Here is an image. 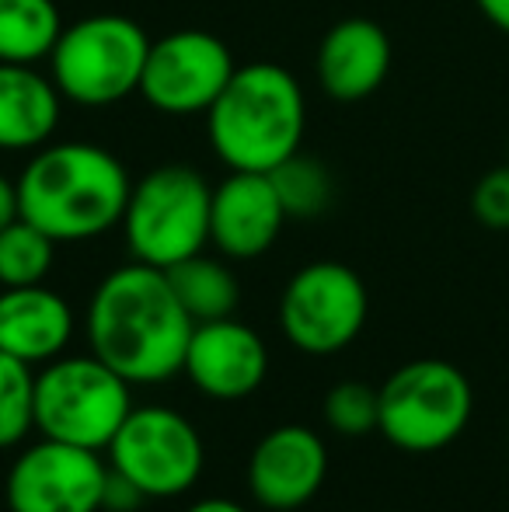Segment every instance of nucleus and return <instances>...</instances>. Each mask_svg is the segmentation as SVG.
I'll list each match as a JSON object with an SVG mask.
<instances>
[{
  "label": "nucleus",
  "mask_w": 509,
  "mask_h": 512,
  "mask_svg": "<svg viewBox=\"0 0 509 512\" xmlns=\"http://www.w3.org/2000/svg\"><path fill=\"white\" fill-rule=\"evenodd\" d=\"M18 185L7 182L4 175H0V230L7 227V223L18 220Z\"/></svg>",
  "instance_id": "nucleus-26"
},
{
  "label": "nucleus",
  "mask_w": 509,
  "mask_h": 512,
  "mask_svg": "<svg viewBox=\"0 0 509 512\" xmlns=\"http://www.w3.org/2000/svg\"><path fill=\"white\" fill-rule=\"evenodd\" d=\"M234 70L238 67L231 49L217 35L203 28H182L150 42L140 95L168 115L210 112Z\"/></svg>",
  "instance_id": "nucleus-11"
},
{
  "label": "nucleus",
  "mask_w": 509,
  "mask_h": 512,
  "mask_svg": "<svg viewBox=\"0 0 509 512\" xmlns=\"http://www.w3.org/2000/svg\"><path fill=\"white\" fill-rule=\"evenodd\" d=\"M109 464L98 450L42 436L7 471V512H102Z\"/></svg>",
  "instance_id": "nucleus-10"
},
{
  "label": "nucleus",
  "mask_w": 509,
  "mask_h": 512,
  "mask_svg": "<svg viewBox=\"0 0 509 512\" xmlns=\"http://www.w3.org/2000/svg\"><path fill=\"white\" fill-rule=\"evenodd\" d=\"M307 105L297 77L276 63L238 67L206 112V136L231 171H276L300 150Z\"/></svg>",
  "instance_id": "nucleus-3"
},
{
  "label": "nucleus",
  "mask_w": 509,
  "mask_h": 512,
  "mask_svg": "<svg viewBox=\"0 0 509 512\" xmlns=\"http://www.w3.org/2000/svg\"><path fill=\"white\" fill-rule=\"evenodd\" d=\"M286 223V209L269 175L234 171L213 189L210 203V244L234 262L258 258L276 244Z\"/></svg>",
  "instance_id": "nucleus-14"
},
{
  "label": "nucleus",
  "mask_w": 509,
  "mask_h": 512,
  "mask_svg": "<svg viewBox=\"0 0 509 512\" xmlns=\"http://www.w3.org/2000/svg\"><path fill=\"white\" fill-rule=\"evenodd\" d=\"M35 429V373L0 352V450H14Z\"/></svg>",
  "instance_id": "nucleus-22"
},
{
  "label": "nucleus",
  "mask_w": 509,
  "mask_h": 512,
  "mask_svg": "<svg viewBox=\"0 0 509 512\" xmlns=\"http://www.w3.org/2000/svg\"><path fill=\"white\" fill-rule=\"evenodd\" d=\"M196 321L164 269L129 262L98 283L88 304V345L133 387H154L185 366Z\"/></svg>",
  "instance_id": "nucleus-1"
},
{
  "label": "nucleus",
  "mask_w": 509,
  "mask_h": 512,
  "mask_svg": "<svg viewBox=\"0 0 509 512\" xmlns=\"http://www.w3.org/2000/svg\"><path fill=\"white\" fill-rule=\"evenodd\" d=\"M471 213L482 227L509 230V164L478 178L475 192H471Z\"/></svg>",
  "instance_id": "nucleus-24"
},
{
  "label": "nucleus",
  "mask_w": 509,
  "mask_h": 512,
  "mask_svg": "<svg viewBox=\"0 0 509 512\" xmlns=\"http://www.w3.org/2000/svg\"><path fill=\"white\" fill-rule=\"evenodd\" d=\"M74 338V310L49 286L0 290V352L28 366L63 356Z\"/></svg>",
  "instance_id": "nucleus-15"
},
{
  "label": "nucleus",
  "mask_w": 509,
  "mask_h": 512,
  "mask_svg": "<svg viewBox=\"0 0 509 512\" xmlns=\"http://www.w3.org/2000/svg\"><path fill=\"white\" fill-rule=\"evenodd\" d=\"M269 178L276 185L286 216L311 220V216L325 213L332 206V175H328L325 164L314 161V157H304L300 150L293 157H286L276 171H269Z\"/></svg>",
  "instance_id": "nucleus-21"
},
{
  "label": "nucleus",
  "mask_w": 509,
  "mask_h": 512,
  "mask_svg": "<svg viewBox=\"0 0 509 512\" xmlns=\"http://www.w3.org/2000/svg\"><path fill=\"white\" fill-rule=\"evenodd\" d=\"M60 88L32 63H0V150H39L60 126Z\"/></svg>",
  "instance_id": "nucleus-17"
},
{
  "label": "nucleus",
  "mask_w": 509,
  "mask_h": 512,
  "mask_svg": "<svg viewBox=\"0 0 509 512\" xmlns=\"http://www.w3.org/2000/svg\"><path fill=\"white\" fill-rule=\"evenodd\" d=\"M133 411V384L109 363L88 356H56L35 373V429L56 443L109 450Z\"/></svg>",
  "instance_id": "nucleus-4"
},
{
  "label": "nucleus",
  "mask_w": 509,
  "mask_h": 512,
  "mask_svg": "<svg viewBox=\"0 0 509 512\" xmlns=\"http://www.w3.org/2000/svg\"><path fill=\"white\" fill-rule=\"evenodd\" d=\"M325 422L328 429L346 439L367 436V432H374L381 425V394L374 387L360 384V380H346V384L328 391Z\"/></svg>",
  "instance_id": "nucleus-23"
},
{
  "label": "nucleus",
  "mask_w": 509,
  "mask_h": 512,
  "mask_svg": "<svg viewBox=\"0 0 509 512\" xmlns=\"http://www.w3.org/2000/svg\"><path fill=\"white\" fill-rule=\"evenodd\" d=\"M213 189L189 164H161L129 189L123 234L133 262L171 269L210 244Z\"/></svg>",
  "instance_id": "nucleus-5"
},
{
  "label": "nucleus",
  "mask_w": 509,
  "mask_h": 512,
  "mask_svg": "<svg viewBox=\"0 0 509 512\" xmlns=\"http://www.w3.org/2000/svg\"><path fill=\"white\" fill-rule=\"evenodd\" d=\"M164 272H168L175 297L182 300V307L189 310V317L196 324L234 317L241 290H238L234 272L227 269L220 258H210L199 251V255L185 258V262L171 265V269H164Z\"/></svg>",
  "instance_id": "nucleus-18"
},
{
  "label": "nucleus",
  "mask_w": 509,
  "mask_h": 512,
  "mask_svg": "<svg viewBox=\"0 0 509 512\" xmlns=\"http://www.w3.org/2000/svg\"><path fill=\"white\" fill-rule=\"evenodd\" d=\"M475 4L489 25H496L499 32L509 35V0H475Z\"/></svg>",
  "instance_id": "nucleus-27"
},
{
  "label": "nucleus",
  "mask_w": 509,
  "mask_h": 512,
  "mask_svg": "<svg viewBox=\"0 0 509 512\" xmlns=\"http://www.w3.org/2000/svg\"><path fill=\"white\" fill-rule=\"evenodd\" d=\"M109 467L147 499H178L203 478L206 450L196 425L175 408H133L109 446Z\"/></svg>",
  "instance_id": "nucleus-8"
},
{
  "label": "nucleus",
  "mask_w": 509,
  "mask_h": 512,
  "mask_svg": "<svg viewBox=\"0 0 509 512\" xmlns=\"http://www.w3.org/2000/svg\"><path fill=\"white\" fill-rule=\"evenodd\" d=\"M185 512H248V509L238 506V502H231V499H203V502H196V506H189Z\"/></svg>",
  "instance_id": "nucleus-28"
},
{
  "label": "nucleus",
  "mask_w": 509,
  "mask_h": 512,
  "mask_svg": "<svg viewBox=\"0 0 509 512\" xmlns=\"http://www.w3.org/2000/svg\"><path fill=\"white\" fill-rule=\"evenodd\" d=\"M367 310V286L349 265L314 262L286 283L279 324L293 349L307 356H335L360 338Z\"/></svg>",
  "instance_id": "nucleus-9"
},
{
  "label": "nucleus",
  "mask_w": 509,
  "mask_h": 512,
  "mask_svg": "<svg viewBox=\"0 0 509 512\" xmlns=\"http://www.w3.org/2000/svg\"><path fill=\"white\" fill-rule=\"evenodd\" d=\"M63 18L53 0H0V63H39L53 53Z\"/></svg>",
  "instance_id": "nucleus-19"
},
{
  "label": "nucleus",
  "mask_w": 509,
  "mask_h": 512,
  "mask_svg": "<svg viewBox=\"0 0 509 512\" xmlns=\"http://www.w3.org/2000/svg\"><path fill=\"white\" fill-rule=\"evenodd\" d=\"M56 241L28 220H14L0 230V290L39 286L53 272Z\"/></svg>",
  "instance_id": "nucleus-20"
},
{
  "label": "nucleus",
  "mask_w": 509,
  "mask_h": 512,
  "mask_svg": "<svg viewBox=\"0 0 509 512\" xmlns=\"http://www.w3.org/2000/svg\"><path fill=\"white\" fill-rule=\"evenodd\" d=\"M182 373L213 401H241L265 384L269 349L248 324L234 317L203 321L192 331Z\"/></svg>",
  "instance_id": "nucleus-13"
},
{
  "label": "nucleus",
  "mask_w": 509,
  "mask_h": 512,
  "mask_svg": "<svg viewBox=\"0 0 509 512\" xmlns=\"http://www.w3.org/2000/svg\"><path fill=\"white\" fill-rule=\"evenodd\" d=\"M150 39L133 18L123 14H91L63 25L49 67L53 84L67 102L102 108L140 91Z\"/></svg>",
  "instance_id": "nucleus-6"
},
{
  "label": "nucleus",
  "mask_w": 509,
  "mask_h": 512,
  "mask_svg": "<svg viewBox=\"0 0 509 512\" xmlns=\"http://www.w3.org/2000/svg\"><path fill=\"white\" fill-rule=\"evenodd\" d=\"M391 70V39L377 21L346 18L321 39L318 81L339 102L370 98Z\"/></svg>",
  "instance_id": "nucleus-16"
},
{
  "label": "nucleus",
  "mask_w": 509,
  "mask_h": 512,
  "mask_svg": "<svg viewBox=\"0 0 509 512\" xmlns=\"http://www.w3.org/2000/svg\"><path fill=\"white\" fill-rule=\"evenodd\" d=\"M384 439L405 453H436L461 439L471 422V380L443 359H415L394 370L381 387Z\"/></svg>",
  "instance_id": "nucleus-7"
},
{
  "label": "nucleus",
  "mask_w": 509,
  "mask_h": 512,
  "mask_svg": "<svg viewBox=\"0 0 509 512\" xmlns=\"http://www.w3.org/2000/svg\"><path fill=\"white\" fill-rule=\"evenodd\" d=\"M143 502H150L126 474L112 471L109 467V481H105V492H102V512H136L143 509Z\"/></svg>",
  "instance_id": "nucleus-25"
},
{
  "label": "nucleus",
  "mask_w": 509,
  "mask_h": 512,
  "mask_svg": "<svg viewBox=\"0 0 509 512\" xmlns=\"http://www.w3.org/2000/svg\"><path fill=\"white\" fill-rule=\"evenodd\" d=\"M14 185L21 220L46 230L56 244L91 241L123 223L133 189L119 157L81 140L39 147Z\"/></svg>",
  "instance_id": "nucleus-2"
},
{
  "label": "nucleus",
  "mask_w": 509,
  "mask_h": 512,
  "mask_svg": "<svg viewBox=\"0 0 509 512\" xmlns=\"http://www.w3.org/2000/svg\"><path fill=\"white\" fill-rule=\"evenodd\" d=\"M328 478V446L307 425H279L258 439L248 460V488L272 512H293L314 499Z\"/></svg>",
  "instance_id": "nucleus-12"
}]
</instances>
